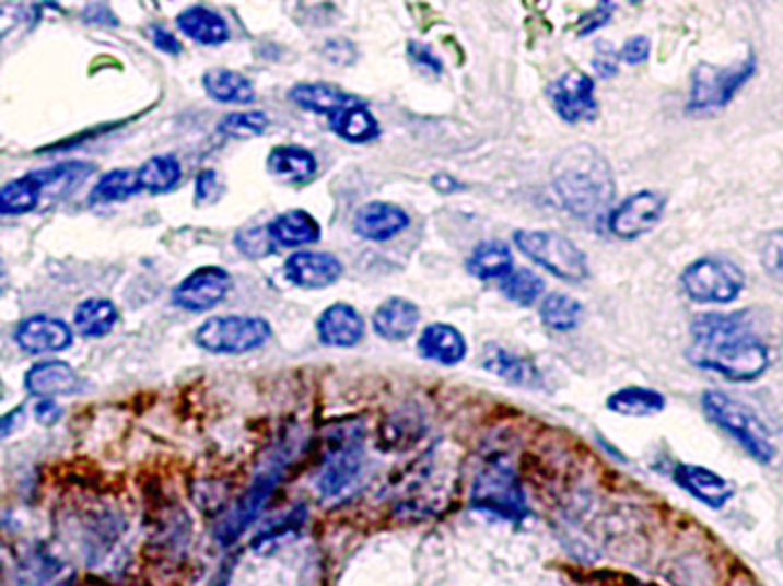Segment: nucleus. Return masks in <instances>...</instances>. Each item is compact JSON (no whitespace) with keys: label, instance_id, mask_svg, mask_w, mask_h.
Here are the masks:
<instances>
[{"label":"nucleus","instance_id":"obj_20","mask_svg":"<svg viewBox=\"0 0 783 586\" xmlns=\"http://www.w3.org/2000/svg\"><path fill=\"white\" fill-rule=\"evenodd\" d=\"M266 230L278 248H303L322 238V225L303 209H291L276 215Z\"/></svg>","mask_w":783,"mask_h":586},{"label":"nucleus","instance_id":"obj_52","mask_svg":"<svg viewBox=\"0 0 783 586\" xmlns=\"http://www.w3.org/2000/svg\"><path fill=\"white\" fill-rule=\"evenodd\" d=\"M628 3H642V0H628Z\"/></svg>","mask_w":783,"mask_h":586},{"label":"nucleus","instance_id":"obj_45","mask_svg":"<svg viewBox=\"0 0 783 586\" xmlns=\"http://www.w3.org/2000/svg\"><path fill=\"white\" fill-rule=\"evenodd\" d=\"M322 51H324L326 60H330L335 65H351L355 60V46L344 37L328 39Z\"/></svg>","mask_w":783,"mask_h":586},{"label":"nucleus","instance_id":"obj_23","mask_svg":"<svg viewBox=\"0 0 783 586\" xmlns=\"http://www.w3.org/2000/svg\"><path fill=\"white\" fill-rule=\"evenodd\" d=\"M177 26L186 37H190L192 42H198L202 46H220V44L230 42V37H232V31L227 26L225 16L218 14L211 8H204V5L186 8L177 16Z\"/></svg>","mask_w":783,"mask_h":586},{"label":"nucleus","instance_id":"obj_33","mask_svg":"<svg viewBox=\"0 0 783 586\" xmlns=\"http://www.w3.org/2000/svg\"><path fill=\"white\" fill-rule=\"evenodd\" d=\"M541 321L554 332H571L580 326L584 307L580 301L566 296V293H548L541 303Z\"/></svg>","mask_w":783,"mask_h":586},{"label":"nucleus","instance_id":"obj_34","mask_svg":"<svg viewBox=\"0 0 783 586\" xmlns=\"http://www.w3.org/2000/svg\"><path fill=\"white\" fill-rule=\"evenodd\" d=\"M138 179L142 190L147 192H154V195L167 192L177 188V184L182 181V165L170 154L154 156L138 167Z\"/></svg>","mask_w":783,"mask_h":586},{"label":"nucleus","instance_id":"obj_14","mask_svg":"<svg viewBox=\"0 0 783 586\" xmlns=\"http://www.w3.org/2000/svg\"><path fill=\"white\" fill-rule=\"evenodd\" d=\"M674 481L682 488L685 493L692 495L697 502H701L708 508H724L733 497H736V485H733L726 477L720 472L703 468V466H690V462H678L674 470Z\"/></svg>","mask_w":783,"mask_h":586},{"label":"nucleus","instance_id":"obj_19","mask_svg":"<svg viewBox=\"0 0 783 586\" xmlns=\"http://www.w3.org/2000/svg\"><path fill=\"white\" fill-rule=\"evenodd\" d=\"M16 341L28 353H56L71 347V328L54 316H33L16 330Z\"/></svg>","mask_w":783,"mask_h":586},{"label":"nucleus","instance_id":"obj_17","mask_svg":"<svg viewBox=\"0 0 783 586\" xmlns=\"http://www.w3.org/2000/svg\"><path fill=\"white\" fill-rule=\"evenodd\" d=\"M316 335L322 344L332 349H351L364 337V319L360 312L347 303H335L316 319Z\"/></svg>","mask_w":783,"mask_h":586},{"label":"nucleus","instance_id":"obj_26","mask_svg":"<svg viewBox=\"0 0 783 586\" xmlns=\"http://www.w3.org/2000/svg\"><path fill=\"white\" fill-rule=\"evenodd\" d=\"M81 385L79 374L67 362H42L26 374V389L35 397L54 399L77 392Z\"/></svg>","mask_w":783,"mask_h":586},{"label":"nucleus","instance_id":"obj_7","mask_svg":"<svg viewBox=\"0 0 783 586\" xmlns=\"http://www.w3.org/2000/svg\"><path fill=\"white\" fill-rule=\"evenodd\" d=\"M271 335V324L261 316H211L195 332V344L215 355H243L268 344Z\"/></svg>","mask_w":783,"mask_h":586},{"label":"nucleus","instance_id":"obj_16","mask_svg":"<svg viewBox=\"0 0 783 586\" xmlns=\"http://www.w3.org/2000/svg\"><path fill=\"white\" fill-rule=\"evenodd\" d=\"M410 225V215L392 202H366L353 215V232L374 243H385L399 236Z\"/></svg>","mask_w":783,"mask_h":586},{"label":"nucleus","instance_id":"obj_30","mask_svg":"<svg viewBox=\"0 0 783 586\" xmlns=\"http://www.w3.org/2000/svg\"><path fill=\"white\" fill-rule=\"evenodd\" d=\"M465 266L477 280H502L513 268V255L502 241H483L470 253Z\"/></svg>","mask_w":783,"mask_h":586},{"label":"nucleus","instance_id":"obj_6","mask_svg":"<svg viewBox=\"0 0 783 586\" xmlns=\"http://www.w3.org/2000/svg\"><path fill=\"white\" fill-rule=\"evenodd\" d=\"M518 250L548 273L566 282H584L589 278V261L575 243L550 230H518L513 234Z\"/></svg>","mask_w":783,"mask_h":586},{"label":"nucleus","instance_id":"obj_24","mask_svg":"<svg viewBox=\"0 0 783 586\" xmlns=\"http://www.w3.org/2000/svg\"><path fill=\"white\" fill-rule=\"evenodd\" d=\"M481 364L486 372L500 376L502 380H506L511 385L538 387V383H541V374H538L534 362L506 351L504 347L488 344L481 353Z\"/></svg>","mask_w":783,"mask_h":586},{"label":"nucleus","instance_id":"obj_32","mask_svg":"<svg viewBox=\"0 0 783 586\" xmlns=\"http://www.w3.org/2000/svg\"><path fill=\"white\" fill-rule=\"evenodd\" d=\"M117 324V307L106 298H87L73 312V328L83 337H104Z\"/></svg>","mask_w":783,"mask_h":586},{"label":"nucleus","instance_id":"obj_4","mask_svg":"<svg viewBox=\"0 0 783 586\" xmlns=\"http://www.w3.org/2000/svg\"><path fill=\"white\" fill-rule=\"evenodd\" d=\"M758 60L753 54H749L738 65H711V62H699L692 69L690 79V92H688V104L685 110L690 115H713L722 113L736 99L738 92L756 77Z\"/></svg>","mask_w":783,"mask_h":586},{"label":"nucleus","instance_id":"obj_21","mask_svg":"<svg viewBox=\"0 0 783 586\" xmlns=\"http://www.w3.org/2000/svg\"><path fill=\"white\" fill-rule=\"evenodd\" d=\"M418 349H420V355L429 362L454 366V364L463 362L465 355H468V341H465L460 330H456L454 326L431 324L420 335Z\"/></svg>","mask_w":783,"mask_h":586},{"label":"nucleus","instance_id":"obj_37","mask_svg":"<svg viewBox=\"0 0 783 586\" xmlns=\"http://www.w3.org/2000/svg\"><path fill=\"white\" fill-rule=\"evenodd\" d=\"M92 173L94 167L90 163H60L56 167L39 169L37 175L44 184V192L56 198V195H65L73 188H79Z\"/></svg>","mask_w":783,"mask_h":586},{"label":"nucleus","instance_id":"obj_15","mask_svg":"<svg viewBox=\"0 0 783 586\" xmlns=\"http://www.w3.org/2000/svg\"><path fill=\"white\" fill-rule=\"evenodd\" d=\"M344 276V263L330 253L301 250L284 261V278L301 289H326Z\"/></svg>","mask_w":783,"mask_h":586},{"label":"nucleus","instance_id":"obj_48","mask_svg":"<svg viewBox=\"0 0 783 586\" xmlns=\"http://www.w3.org/2000/svg\"><path fill=\"white\" fill-rule=\"evenodd\" d=\"M431 186L435 188V190H440V192H458V190H463L465 186L458 181V179H454L452 175H435L433 179H431Z\"/></svg>","mask_w":783,"mask_h":586},{"label":"nucleus","instance_id":"obj_13","mask_svg":"<svg viewBox=\"0 0 783 586\" xmlns=\"http://www.w3.org/2000/svg\"><path fill=\"white\" fill-rule=\"evenodd\" d=\"M364 472V452L362 443L353 440L349 445H341L326 462V468L319 477V488L326 500L341 502L351 497L362 481Z\"/></svg>","mask_w":783,"mask_h":586},{"label":"nucleus","instance_id":"obj_8","mask_svg":"<svg viewBox=\"0 0 783 586\" xmlns=\"http://www.w3.org/2000/svg\"><path fill=\"white\" fill-rule=\"evenodd\" d=\"M287 462H289V458H287L284 449H278L271 458L266 460V466L257 472L246 495H243L215 525V539L220 546L236 543L243 536V531H246L259 518L264 504L268 502V497H271L278 481L282 479V474L287 470Z\"/></svg>","mask_w":783,"mask_h":586},{"label":"nucleus","instance_id":"obj_36","mask_svg":"<svg viewBox=\"0 0 783 586\" xmlns=\"http://www.w3.org/2000/svg\"><path fill=\"white\" fill-rule=\"evenodd\" d=\"M546 282L538 278L529 268H511V271L502 278V293L521 307L534 305L538 298L544 296Z\"/></svg>","mask_w":783,"mask_h":586},{"label":"nucleus","instance_id":"obj_11","mask_svg":"<svg viewBox=\"0 0 783 586\" xmlns=\"http://www.w3.org/2000/svg\"><path fill=\"white\" fill-rule=\"evenodd\" d=\"M548 96L554 113L569 125H582L598 117L596 83L589 73L566 71L548 87Z\"/></svg>","mask_w":783,"mask_h":586},{"label":"nucleus","instance_id":"obj_18","mask_svg":"<svg viewBox=\"0 0 783 586\" xmlns=\"http://www.w3.org/2000/svg\"><path fill=\"white\" fill-rule=\"evenodd\" d=\"M266 167L278 181L289 186H307L319 175V161L301 144L273 146L266 159Z\"/></svg>","mask_w":783,"mask_h":586},{"label":"nucleus","instance_id":"obj_10","mask_svg":"<svg viewBox=\"0 0 783 586\" xmlns=\"http://www.w3.org/2000/svg\"><path fill=\"white\" fill-rule=\"evenodd\" d=\"M667 209V198L657 190H640L611 209L607 227L621 241H634L657 227Z\"/></svg>","mask_w":783,"mask_h":586},{"label":"nucleus","instance_id":"obj_46","mask_svg":"<svg viewBox=\"0 0 783 586\" xmlns=\"http://www.w3.org/2000/svg\"><path fill=\"white\" fill-rule=\"evenodd\" d=\"M150 39L154 42V46L159 48V51L167 54V56H179L182 54V42L165 31L163 26H150Z\"/></svg>","mask_w":783,"mask_h":586},{"label":"nucleus","instance_id":"obj_39","mask_svg":"<svg viewBox=\"0 0 783 586\" xmlns=\"http://www.w3.org/2000/svg\"><path fill=\"white\" fill-rule=\"evenodd\" d=\"M236 246L243 255H248L253 259H261L266 255H271L278 246L271 241V236H268V230L266 227H253V230H246L241 232L236 236Z\"/></svg>","mask_w":783,"mask_h":586},{"label":"nucleus","instance_id":"obj_51","mask_svg":"<svg viewBox=\"0 0 783 586\" xmlns=\"http://www.w3.org/2000/svg\"><path fill=\"white\" fill-rule=\"evenodd\" d=\"M0 289H3V271H0Z\"/></svg>","mask_w":783,"mask_h":586},{"label":"nucleus","instance_id":"obj_22","mask_svg":"<svg viewBox=\"0 0 783 586\" xmlns=\"http://www.w3.org/2000/svg\"><path fill=\"white\" fill-rule=\"evenodd\" d=\"M374 332L385 341L408 339L420 324V307L408 298H387L372 316Z\"/></svg>","mask_w":783,"mask_h":586},{"label":"nucleus","instance_id":"obj_3","mask_svg":"<svg viewBox=\"0 0 783 586\" xmlns=\"http://www.w3.org/2000/svg\"><path fill=\"white\" fill-rule=\"evenodd\" d=\"M701 410L708 422L736 440L756 462L768 466V462L774 460L776 447L772 443V435L763 420L749 406L728 397L726 392H720V389H705L701 395Z\"/></svg>","mask_w":783,"mask_h":586},{"label":"nucleus","instance_id":"obj_50","mask_svg":"<svg viewBox=\"0 0 783 586\" xmlns=\"http://www.w3.org/2000/svg\"><path fill=\"white\" fill-rule=\"evenodd\" d=\"M19 418V412H10V414H5V418H0V440H3L10 431H12V420H16Z\"/></svg>","mask_w":783,"mask_h":586},{"label":"nucleus","instance_id":"obj_29","mask_svg":"<svg viewBox=\"0 0 783 586\" xmlns=\"http://www.w3.org/2000/svg\"><path fill=\"white\" fill-rule=\"evenodd\" d=\"M667 408V397L657 389L630 385L617 389L615 395L607 397V410L623 414V418H651V414L663 412Z\"/></svg>","mask_w":783,"mask_h":586},{"label":"nucleus","instance_id":"obj_49","mask_svg":"<svg viewBox=\"0 0 783 586\" xmlns=\"http://www.w3.org/2000/svg\"><path fill=\"white\" fill-rule=\"evenodd\" d=\"M37 418H39V422H44V424H54V422L60 418V408L54 406V401H42V403L37 406Z\"/></svg>","mask_w":783,"mask_h":586},{"label":"nucleus","instance_id":"obj_38","mask_svg":"<svg viewBox=\"0 0 783 586\" xmlns=\"http://www.w3.org/2000/svg\"><path fill=\"white\" fill-rule=\"evenodd\" d=\"M268 125H271V119L264 110H238L220 119L218 133L232 140H250L266 133Z\"/></svg>","mask_w":783,"mask_h":586},{"label":"nucleus","instance_id":"obj_47","mask_svg":"<svg viewBox=\"0 0 783 586\" xmlns=\"http://www.w3.org/2000/svg\"><path fill=\"white\" fill-rule=\"evenodd\" d=\"M21 19H23V10H19V8H3V10H0V37H5L8 33H12L19 26Z\"/></svg>","mask_w":783,"mask_h":586},{"label":"nucleus","instance_id":"obj_27","mask_svg":"<svg viewBox=\"0 0 783 586\" xmlns=\"http://www.w3.org/2000/svg\"><path fill=\"white\" fill-rule=\"evenodd\" d=\"M202 87L218 104L248 106L255 104L257 90L248 77L234 69H211L202 77Z\"/></svg>","mask_w":783,"mask_h":586},{"label":"nucleus","instance_id":"obj_31","mask_svg":"<svg viewBox=\"0 0 783 586\" xmlns=\"http://www.w3.org/2000/svg\"><path fill=\"white\" fill-rule=\"evenodd\" d=\"M44 184L37 173L26 177H19L0 188V215H23L33 209L44 198Z\"/></svg>","mask_w":783,"mask_h":586},{"label":"nucleus","instance_id":"obj_2","mask_svg":"<svg viewBox=\"0 0 783 586\" xmlns=\"http://www.w3.org/2000/svg\"><path fill=\"white\" fill-rule=\"evenodd\" d=\"M552 186L561 204L580 218L603 213L617 195L615 175L607 159L589 144L571 146L557 159Z\"/></svg>","mask_w":783,"mask_h":586},{"label":"nucleus","instance_id":"obj_25","mask_svg":"<svg viewBox=\"0 0 783 586\" xmlns=\"http://www.w3.org/2000/svg\"><path fill=\"white\" fill-rule=\"evenodd\" d=\"M328 125L341 140L353 142V144L374 142L381 136L378 119L360 99L353 104L341 106L339 110L328 115Z\"/></svg>","mask_w":783,"mask_h":586},{"label":"nucleus","instance_id":"obj_42","mask_svg":"<svg viewBox=\"0 0 783 586\" xmlns=\"http://www.w3.org/2000/svg\"><path fill=\"white\" fill-rule=\"evenodd\" d=\"M406 51H408V60L414 65V67H418L422 73H433V77H440V73H443V60H440L435 54H433V48H429L426 44H422V42H408V46H406Z\"/></svg>","mask_w":783,"mask_h":586},{"label":"nucleus","instance_id":"obj_1","mask_svg":"<svg viewBox=\"0 0 783 586\" xmlns=\"http://www.w3.org/2000/svg\"><path fill=\"white\" fill-rule=\"evenodd\" d=\"M688 360L731 383H753L770 366V347L749 326L747 309L708 312L692 321Z\"/></svg>","mask_w":783,"mask_h":586},{"label":"nucleus","instance_id":"obj_12","mask_svg":"<svg viewBox=\"0 0 783 586\" xmlns=\"http://www.w3.org/2000/svg\"><path fill=\"white\" fill-rule=\"evenodd\" d=\"M232 278L220 266H202L173 291V303L186 312H209L225 301Z\"/></svg>","mask_w":783,"mask_h":586},{"label":"nucleus","instance_id":"obj_44","mask_svg":"<svg viewBox=\"0 0 783 586\" xmlns=\"http://www.w3.org/2000/svg\"><path fill=\"white\" fill-rule=\"evenodd\" d=\"M651 56V39L644 37V35H638V37H630L619 51V58L621 62L626 65H644Z\"/></svg>","mask_w":783,"mask_h":586},{"label":"nucleus","instance_id":"obj_35","mask_svg":"<svg viewBox=\"0 0 783 586\" xmlns=\"http://www.w3.org/2000/svg\"><path fill=\"white\" fill-rule=\"evenodd\" d=\"M142 190L138 169H113L104 175L90 192L92 204H110V202H125Z\"/></svg>","mask_w":783,"mask_h":586},{"label":"nucleus","instance_id":"obj_28","mask_svg":"<svg viewBox=\"0 0 783 586\" xmlns=\"http://www.w3.org/2000/svg\"><path fill=\"white\" fill-rule=\"evenodd\" d=\"M289 99L296 104L301 110L328 117L335 110H339L341 106L358 102V96L344 92L337 85H330V83H301V85L291 87Z\"/></svg>","mask_w":783,"mask_h":586},{"label":"nucleus","instance_id":"obj_5","mask_svg":"<svg viewBox=\"0 0 783 586\" xmlns=\"http://www.w3.org/2000/svg\"><path fill=\"white\" fill-rule=\"evenodd\" d=\"M747 286L743 268L724 257H701L680 273V289L692 303L728 305Z\"/></svg>","mask_w":783,"mask_h":586},{"label":"nucleus","instance_id":"obj_41","mask_svg":"<svg viewBox=\"0 0 783 586\" xmlns=\"http://www.w3.org/2000/svg\"><path fill=\"white\" fill-rule=\"evenodd\" d=\"M761 263L768 273L783 280V230L772 232L763 238L761 248Z\"/></svg>","mask_w":783,"mask_h":586},{"label":"nucleus","instance_id":"obj_9","mask_svg":"<svg viewBox=\"0 0 783 586\" xmlns=\"http://www.w3.org/2000/svg\"><path fill=\"white\" fill-rule=\"evenodd\" d=\"M470 504L483 513H493L498 518L521 523L527 518L529 506L523 485L516 472L506 466H488L475 481Z\"/></svg>","mask_w":783,"mask_h":586},{"label":"nucleus","instance_id":"obj_40","mask_svg":"<svg viewBox=\"0 0 783 586\" xmlns=\"http://www.w3.org/2000/svg\"><path fill=\"white\" fill-rule=\"evenodd\" d=\"M223 192L225 184L215 169H202L198 179H195V202L198 204H213L223 198Z\"/></svg>","mask_w":783,"mask_h":586},{"label":"nucleus","instance_id":"obj_43","mask_svg":"<svg viewBox=\"0 0 783 586\" xmlns=\"http://www.w3.org/2000/svg\"><path fill=\"white\" fill-rule=\"evenodd\" d=\"M619 62H621L619 51H615V48H611V44L600 42V44L596 46V56H594L592 65H594V71L598 73L600 79L617 77V73H619Z\"/></svg>","mask_w":783,"mask_h":586}]
</instances>
